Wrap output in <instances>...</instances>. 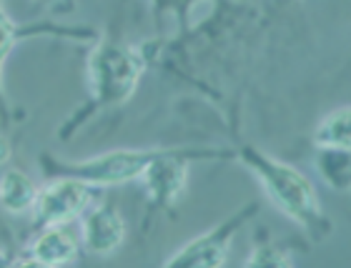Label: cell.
Listing matches in <instances>:
<instances>
[{
    "label": "cell",
    "mask_w": 351,
    "mask_h": 268,
    "mask_svg": "<svg viewBox=\"0 0 351 268\" xmlns=\"http://www.w3.org/2000/svg\"><path fill=\"white\" fill-rule=\"evenodd\" d=\"M234 153L236 158L256 175L263 193L286 218H291L293 223L301 226L311 239H324L326 233H331L334 223L324 213L314 183L308 181L299 168L274 158V156H266L256 145H241Z\"/></svg>",
    "instance_id": "2"
},
{
    "label": "cell",
    "mask_w": 351,
    "mask_h": 268,
    "mask_svg": "<svg viewBox=\"0 0 351 268\" xmlns=\"http://www.w3.org/2000/svg\"><path fill=\"white\" fill-rule=\"evenodd\" d=\"M243 266H258V268H291L293 266V256L291 251H286L281 246H274V243H258L254 246Z\"/></svg>",
    "instance_id": "12"
},
{
    "label": "cell",
    "mask_w": 351,
    "mask_h": 268,
    "mask_svg": "<svg viewBox=\"0 0 351 268\" xmlns=\"http://www.w3.org/2000/svg\"><path fill=\"white\" fill-rule=\"evenodd\" d=\"M93 201V186L71 175H51L43 188H38L36 206H33V223L43 226H68L81 218Z\"/></svg>",
    "instance_id": "5"
},
{
    "label": "cell",
    "mask_w": 351,
    "mask_h": 268,
    "mask_svg": "<svg viewBox=\"0 0 351 268\" xmlns=\"http://www.w3.org/2000/svg\"><path fill=\"white\" fill-rule=\"evenodd\" d=\"M33 36H58V38H73V40H95V30L90 28H66V25H51V23H38V25H18L10 21V15L3 8L0 0V121L8 123L10 121V108L5 101V90H3V68L15 48L18 40Z\"/></svg>",
    "instance_id": "6"
},
{
    "label": "cell",
    "mask_w": 351,
    "mask_h": 268,
    "mask_svg": "<svg viewBox=\"0 0 351 268\" xmlns=\"http://www.w3.org/2000/svg\"><path fill=\"white\" fill-rule=\"evenodd\" d=\"M36 3H40V5H56V3H60V0H36Z\"/></svg>",
    "instance_id": "15"
},
{
    "label": "cell",
    "mask_w": 351,
    "mask_h": 268,
    "mask_svg": "<svg viewBox=\"0 0 351 268\" xmlns=\"http://www.w3.org/2000/svg\"><path fill=\"white\" fill-rule=\"evenodd\" d=\"M81 243L66 226H43L38 228L36 239L30 241L23 258L13 263H30V266H66L78 261Z\"/></svg>",
    "instance_id": "8"
},
{
    "label": "cell",
    "mask_w": 351,
    "mask_h": 268,
    "mask_svg": "<svg viewBox=\"0 0 351 268\" xmlns=\"http://www.w3.org/2000/svg\"><path fill=\"white\" fill-rule=\"evenodd\" d=\"M10 158H13V143L5 133H0V168H5Z\"/></svg>",
    "instance_id": "13"
},
{
    "label": "cell",
    "mask_w": 351,
    "mask_h": 268,
    "mask_svg": "<svg viewBox=\"0 0 351 268\" xmlns=\"http://www.w3.org/2000/svg\"><path fill=\"white\" fill-rule=\"evenodd\" d=\"M148 58L138 45H131L121 38L103 36L98 38L88 53V88L90 98L73 116V121L66 123L63 138L75 133L88 116H95L106 108L123 106L138 88L143 73H146Z\"/></svg>",
    "instance_id": "1"
},
{
    "label": "cell",
    "mask_w": 351,
    "mask_h": 268,
    "mask_svg": "<svg viewBox=\"0 0 351 268\" xmlns=\"http://www.w3.org/2000/svg\"><path fill=\"white\" fill-rule=\"evenodd\" d=\"M0 266H13V256L8 254V248L0 243Z\"/></svg>",
    "instance_id": "14"
},
{
    "label": "cell",
    "mask_w": 351,
    "mask_h": 268,
    "mask_svg": "<svg viewBox=\"0 0 351 268\" xmlns=\"http://www.w3.org/2000/svg\"><path fill=\"white\" fill-rule=\"evenodd\" d=\"M258 213V203H246L241 208L223 218L219 226H213L211 231L201 233L189 243H183L176 254H171L163 266H201V268H219L226 263L231 241L239 233V228L249 223L251 218Z\"/></svg>",
    "instance_id": "4"
},
{
    "label": "cell",
    "mask_w": 351,
    "mask_h": 268,
    "mask_svg": "<svg viewBox=\"0 0 351 268\" xmlns=\"http://www.w3.org/2000/svg\"><path fill=\"white\" fill-rule=\"evenodd\" d=\"M81 223V243L88 254L110 256L123 246L125 221L113 206H88Z\"/></svg>",
    "instance_id": "7"
},
{
    "label": "cell",
    "mask_w": 351,
    "mask_h": 268,
    "mask_svg": "<svg viewBox=\"0 0 351 268\" xmlns=\"http://www.w3.org/2000/svg\"><path fill=\"white\" fill-rule=\"evenodd\" d=\"M316 171L324 178V183L337 193H346L351 186V156L349 151L339 148H316L314 156Z\"/></svg>",
    "instance_id": "10"
},
{
    "label": "cell",
    "mask_w": 351,
    "mask_h": 268,
    "mask_svg": "<svg viewBox=\"0 0 351 268\" xmlns=\"http://www.w3.org/2000/svg\"><path fill=\"white\" fill-rule=\"evenodd\" d=\"M314 148H339V151H351V116L349 108L331 110L329 116L322 118V123L314 131Z\"/></svg>",
    "instance_id": "11"
},
{
    "label": "cell",
    "mask_w": 351,
    "mask_h": 268,
    "mask_svg": "<svg viewBox=\"0 0 351 268\" xmlns=\"http://www.w3.org/2000/svg\"><path fill=\"white\" fill-rule=\"evenodd\" d=\"M38 186L21 168H5L0 175V208L10 216H25L33 210L38 198Z\"/></svg>",
    "instance_id": "9"
},
{
    "label": "cell",
    "mask_w": 351,
    "mask_h": 268,
    "mask_svg": "<svg viewBox=\"0 0 351 268\" xmlns=\"http://www.w3.org/2000/svg\"><path fill=\"white\" fill-rule=\"evenodd\" d=\"M163 148H121V151H108L93 158L83 160H60L56 156L43 153L40 166L45 175H71L81 178L93 188H108V186H123L128 181H138L143 171L151 166V160L161 153Z\"/></svg>",
    "instance_id": "3"
}]
</instances>
